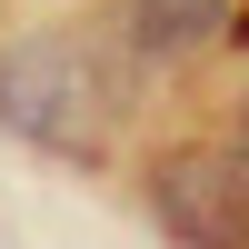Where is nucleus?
<instances>
[{"label": "nucleus", "instance_id": "1", "mask_svg": "<svg viewBox=\"0 0 249 249\" xmlns=\"http://www.w3.org/2000/svg\"><path fill=\"white\" fill-rule=\"evenodd\" d=\"M120 120V80L80 30H30L0 50V130L50 160H100Z\"/></svg>", "mask_w": 249, "mask_h": 249}, {"label": "nucleus", "instance_id": "4", "mask_svg": "<svg viewBox=\"0 0 249 249\" xmlns=\"http://www.w3.org/2000/svg\"><path fill=\"white\" fill-rule=\"evenodd\" d=\"M230 150L249 160V90H239V120H230Z\"/></svg>", "mask_w": 249, "mask_h": 249}, {"label": "nucleus", "instance_id": "2", "mask_svg": "<svg viewBox=\"0 0 249 249\" xmlns=\"http://www.w3.org/2000/svg\"><path fill=\"white\" fill-rule=\"evenodd\" d=\"M140 199L179 249H249V160L230 140H179L140 170Z\"/></svg>", "mask_w": 249, "mask_h": 249}, {"label": "nucleus", "instance_id": "3", "mask_svg": "<svg viewBox=\"0 0 249 249\" xmlns=\"http://www.w3.org/2000/svg\"><path fill=\"white\" fill-rule=\"evenodd\" d=\"M230 10L239 0H120V20L150 60H199L210 40H230Z\"/></svg>", "mask_w": 249, "mask_h": 249}]
</instances>
